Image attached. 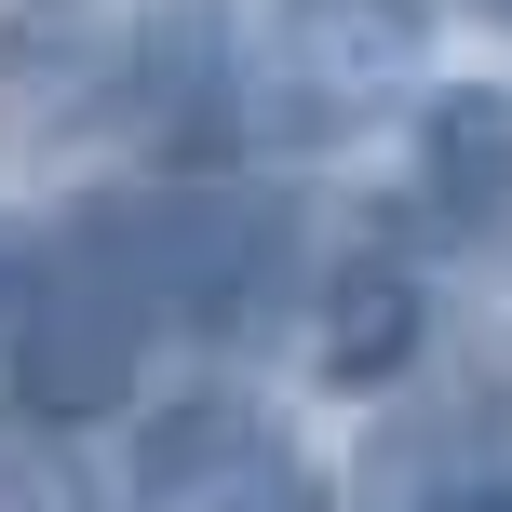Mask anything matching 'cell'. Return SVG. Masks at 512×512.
Segmentation results:
<instances>
[{
  "mask_svg": "<svg viewBox=\"0 0 512 512\" xmlns=\"http://www.w3.org/2000/svg\"><path fill=\"white\" fill-rule=\"evenodd\" d=\"M149 337H162V283H149V256H135V230L95 203L54 256H27V297H14V324H0V364H14L27 418H108L149 378Z\"/></svg>",
  "mask_w": 512,
  "mask_h": 512,
  "instance_id": "6da1fadb",
  "label": "cell"
},
{
  "mask_svg": "<svg viewBox=\"0 0 512 512\" xmlns=\"http://www.w3.org/2000/svg\"><path fill=\"white\" fill-rule=\"evenodd\" d=\"M432 14L418 0H270L256 14V54H243V108L270 135H351L378 95H405Z\"/></svg>",
  "mask_w": 512,
  "mask_h": 512,
  "instance_id": "7a4b0ae2",
  "label": "cell"
},
{
  "mask_svg": "<svg viewBox=\"0 0 512 512\" xmlns=\"http://www.w3.org/2000/svg\"><path fill=\"white\" fill-rule=\"evenodd\" d=\"M135 499L149 512H310V472L243 391H189L135 432Z\"/></svg>",
  "mask_w": 512,
  "mask_h": 512,
  "instance_id": "3957f363",
  "label": "cell"
},
{
  "mask_svg": "<svg viewBox=\"0 0 512 512\" xmlns=\"http://www.w3.org/2000/svg\"><path fill=\"white\" fill-rule=\"evenodd\" d=\"M418 189L445 230H499L512 216V81H459L418 108Z\"/></svg>",
  "mask_w": 512,
  "mask_h": 512,
  "instance_id": "277c9868",
  "label": "cell"
},
{
  "mask_svg": "<svg viewBox=\"0 0 512 512\" xmlns=\"http://www.w3.org/2000/svg\"><path fill=\"white\" fill-rule=\"evenodd\" d=\"M405 351H418V270L405 256H351L324 283V378L378 391V378H405Z\"/></svg>",
  "mask_w": 512,
  "mask_h": 512,
  "instance_id": "5b68a950",
  "label": "cell"
},
{
  "mask_svg": "<svg viewBox=\"0 0 512 512\" xmlns=\"http://www.w3.org/2000/svg\"><path fill=\"white\" fill-rule=\"evenodd\" d=\"M14 297H27V256H14V243H0V324H14Z\"/></svg>",
  "mask_w": 512,
  "mask_h": 512,
  "instance_id": "8992f818",
  "label": "cell"
},
{
  "mask_svg": "<svg viewBox=\"0 0 512 512\" xmlns=\"http://www.w3.org/2000/svg\"><path fill=\"white\" fill-rule=\"evenodd\" d=\"M445 512H512V486H459V499H445Z\"/></svg>",
  "mask_w": 512,
  "mask_h": 512,
  "instance_id": "52a82bcc",
  "label": "cell"
}]
</instances>
